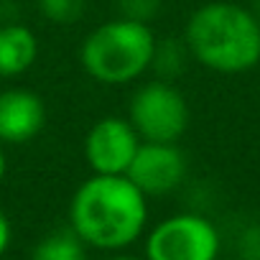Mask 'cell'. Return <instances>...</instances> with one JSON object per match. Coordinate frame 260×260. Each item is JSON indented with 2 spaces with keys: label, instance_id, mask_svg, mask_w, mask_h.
Instances as JSON below:
<instances>
[{
  "label": "cell",
  "instance_id": "6da1fadb",
  "mask_svg": "<svg viewBox=\"0 0 260 260\" xmlns=\"http://www.w3.org/2000/svg\"><path fill=\"white\" fill-rule=\"evenodd\" d=\"M148 224V197L125 174H92L69 202L72 232L94 250L117 252L138 242Z\"/></svg>",
  "mask_w": 260,
  "mask_h": 260
},
{
  "label": "cell",
  "instance_id": "7c38bea8",
  "mask_svg": "<svg viewBox=\"0 0 260 260\" xmlns=\"http://www.w3.org/2000/svg\"><path fill=\"white\" fill-rule=\"evenodd\" d=\"M36 6L46 21L56 26H72L82 18L87 0H36Z\"/></svg>",
  "mask_w": 260,
  "mask_h": 260
},
{
  "label": "cell",
  "instance_id": "ac0fdd59",
  "mask_svg": "<svg viewBox=\"0 0 260 260\" xmlns=\"http://www.w3.org/2000/svg\"><path fill=\"white\" fill-rule=\"evenodd\" d=\"M252 13L257 16V21H260V0H255V6H252Z\"/></svg>",
  "mask_w": 260,
  "mask_h": 260
},
{
  "label": "cell",
  "instance_id": "3957f363",
  "mask_svg": "<svg viewBox=\"0 0 260 260\" xmlns=\"http://www.w3.org/2000/svg\"><path fill=\"white\" fill-rule=\"evenodd\" d=\"M156 34L148 23L112 18L92 28L79 46V64L89 79L105 87L138 82L151 72Z\"/></svg>",
  "mask_w": 260,
  "mask_h": 260
},
{
  "label": "cell",
  "instance_id": "9c48e42d",
  "mask_svg": "<svg viewBox=\"0 0 260 260\" xmlns=\"http://www.w3.org/2000/svg\"><path fill=\"white\" fill-rule=\"evenodd\" d=\"M39 51V36L26 23L6 21L0 26V77L3 79L26 74L36 64Z\"/></svg>",
  "mask_w": 260,
  "mask_h": 260
},
{
  "label": "cell",
  "instance_id": "30bf717a",
  "mask_svg": "<svg viewBox=\"0 0 260 260\" xmlns=\"http://www.w3.org/2000/svg\"><path fill=\"white\" fill-rule=\"evenodd\" d=\"M31 260H89V257H87V245L72 232V227H67L41 237L31 252Z\"/></svg>",
  "mask_w": 260,
  "mask_h": 260
},
{
  "label": "cell",
  "instance_id": "7a4b0ae2",
  "mask_svg": "<svg viewBox=\"0 0 260 260\" xmlns=\"http://www.w3.org/2000/svg\"><path fill=\"white\" fill-rule=\"evenodd\" d=\"M184 41L191 59L217 74H242L260 64V21L237 3L199 6L186 21Z\"/></svg>",
  "mask_w": 260,
  "mask_h": 260
},
{
  "label": "cell",
  "instance_id": "5b68a950",
  "mask_svg": "<svg viewBox=\"0 0 260 260\" xmlns=\"http://www.w3.org/2000/svg\"><path fill=\"white\" fill-rule=\"evenodd\" d=\"M219 230L199 212H179L158 222L146 237V260H217Z\"/></svg>",
  "mask_w": 260,
  "mask_h": 260
},
{
  "label": "cell",
  "instance_id": "4fadbf2b",
  "mask_svg": "<svg viewBox=\"0 0 260 260\" xmlns=\"http://www.w3.org/2000/svg\"><path fill=\"white\" fill-rule=\"evenodd\" d=\"M117 3V16L138 23H153L158 13L164 11V0H115Z\"/></svg>",
  "mask_w": 260,
  "mask_h": 260
},
{
  "label": "cell",
  "instance_id": "277c9868",
  "mask_svg": "<svg viewBox=\"0 0 260 260\" xmlns=\"http://www.w3.org/2000/svg\"><path fill=\"white\" fill-rule=\"evenodd\" d=\"M127 120L133 122L141 141L179 143L189 130V102L174 82L156 77L133 92Z\"/></svg>",
  "mask_w": 260,
  "mask_h": 260
},
{
  "label": "cell",
  "instance_id": "8fae6325",
  "mask_svg": "<svg viewBox=\"0 0 260 260\" xmlns=\"http://www.w3.org/2000/svg\"><path fill=\"white\" fill-rule=\"evenodd\" d=\"M191 54L189 46L184 41V36H166L164 41L156 39V49H153V61H151V72H156L158 79L174 82L189 64Z\"/></svg>",
  "mask_w": 260,
  "mask_h": 260
},
{
  "label": "cell",
  "instance_id": "9a60e30c",
  "mask_svg": "<svg viewBox=\"0 0 260 260\" xmlns=\"http://www.w3.org/2000/svg\"><path fill=\"white\" fill-rule=\"evenodd\" d=\"M11 237H13L11 219L6 217V212H0V257H3V255H6V250L11 247Z\"/></svg>",
  "mask_w": 260,
  "mask_h": 260
},
{
  "label": "cell",
  "instance_id": "52a82bcc",
  "mask_svg": "<svg viewBox=\"0 0 260 260\" xmlns=\"http://www.w3.org/2000/svg\"><path fill=\"white\" fill-rule=\"evenodd\" d=\"M186 171V156L176 143L143 141L125 176L146 197H166L184 184Z\"/></svg>",
  "mask_w": 260,
  "mask_h": 260
},
{
  "label": "cell",
  "instance_id": "ba28073f",
  "mask_svg": "<svg viewBox=\"0 0 260 260\" xmlns=\"http://www.w3.org/2000/svg\"><path fill=\"white\" fill-rule=\"evenodd\" d=\"M46 125V105L41 94L26 87L0 92V143L23 146L31 143Z\"/></svg>",
  "mask_w": 260,
  "mask_h": 260
},
{
  "label": "cell",
  "instance_id": "5bb4252c",
  "mask_svg": "<svg viewBox=\"0 0 260 260\" xmlns=\"http://www.w3.org/2000/svg\"><path fill=\"white\" fill-rule=\"evenodd\" d=\"M235 245L240 260H260V222H247L237 232Z\"/></svg>",
  "mask_w": 260,
  "mask_h": 260
},
{
  "label": "cell",
  "instance_id": "8992f818",
  "mask_svg": "<svg viewBox=\"0 0 260 260\" xmlns=\"http://www.w3.org/2000/svg\"><path fill=\"white\" fill-rule=\"evenodd\" d=\"M141 136L136 133L133 122L127 117L107 115L100 117L84 136V161L92 169V174H107V176H120L127 174L133 164Z\"/></svg>",
  "mask_w": 260,
  "mask_h": 260
},
{
  "label": "cell",
  "instance_id": "e0dca14e",
  "mask_svg": "<svg viewBox=\"0 0 260 260\" xmlns=\"http://www.w3.org/2000/svg\"><path fill=\"white\" fill-rule=\"evenodd\" d=\"M107 260H146V257H133V255H112Z\"/></svg>",
  "mask_w": 260,
  "mask_h": 260
},
{
  "label": "cell",
  "instance_id": "2e32d148",
  "mask_svg": "<svg viewBox=\"0 0 260 260\" xmlns=\"http://www.w3.org/2000/svg\"><path fill=\"white\" fill-rule=\"evenodd\" d=\"M6 169H8V161H6V146L0 143V184L6 179Z\"/></svg>",
  "mask_w": 260,
  "mask_h": 260
}]
</instances>
